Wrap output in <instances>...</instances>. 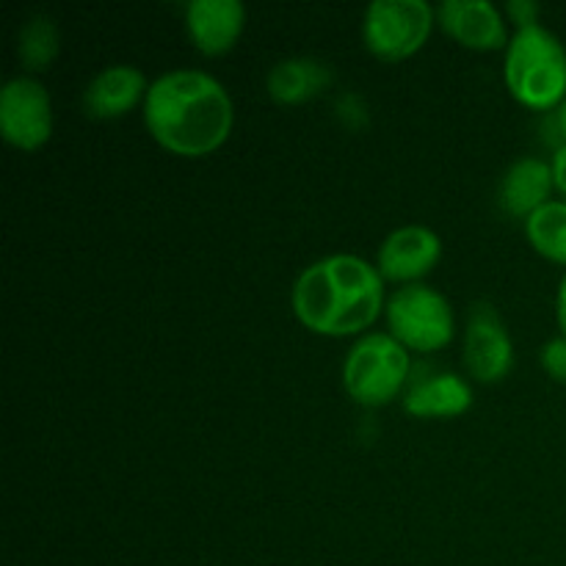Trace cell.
Returning a JSON list of instances; mask_svg holds the SVG:
<instances>
[{
	"label": "cell",
	"instance_id": "cell-8",
	"mask_svg": "<svg viewBox=\"0 0 566 566\" xmlns=\"http://www.w3.org/2000/svg\"><path fill=\"white\" fill-rule=\"evenodd\" d=\"M464 368L484 385H497L514 368V343L501 313L490 302H475L464 329Z\"/></svg>",
	"mask_w": 566,
	"mask_h": 566
},
{
	"label": "cell",
	"instance_id": "cell-17",
	"mask_svg": "<svg viewBox=\"0 0 566 566\" xmlns=\"http://www.w3.org/2000/svg\"><path fill=\"white\" fill-rule=\"evenodd\" d=\"M525 238L539 254L566 265V199H551L525 219Z\"/></svg>",
	"mask_w": 566,
	"mask_h": 566
},
{
	"label": "cell",
	"instance_id": "cell-13",
	"mask_svg": "<svg viewBox=\"0 0 566 566\" xmlns=\"http://www.w3.org/2000/svg\"><path fill=\"white\" fill-rule=\"evenodd\" d=\"M553 188V166L536 155H525L506 169L497 199L509 216L528 219L542 205L551 202Z\"/></svg>",
	"mask_w": 566,
	"mask_h": 566
},
{
	"label": "cell",
	"instance_id": "cell-9",
	"mask_svg": "<svg viewBox=\"0 0 566 566\" xmlns=\"http://www.w3.org/2000/svg\"><path fill=\"white\" fill-rule=\"evenodd\" d=\"M442 258V241L431 227L403 224L381 241L376 252V269L385 280L412 285L429 274Z\"/></svg>",
	"mask_w": 566,
	"mask_h": 566
},
{
	"label": "cell",
	"instance_id": "cell-11",
	"mask_svg": "<svg viewBox=\"0 0 566 566\" xmlns=\"http://www.w3.org/2000/svg\"><path fill=\"white\" fill-rule=\"evenodd\" d=\"M247 25L241 0H191L186 6V28L199 53L221 55L238 42Z\"/></svg>",
	"mask_w": 566,
	"mask_h": 566
},
{
	"label": "cell",
	"instance_id": "cell-3",
	"mask_svg": "<svg viewBox=\"0 0 566 566\" xmlns=\"http://www.w3.org/2000/svg\"><path fill=\"white\" fill-rule=\"evenodd\" d=\"M503 77L514 99L536 111L558 108L566 99V48L542 22L514 31L503 61Z\"/></svg>",
	"mask_w": 566,
	"mask_h": 566
},
{
	"label": "cell",
	"instance_id": "cell-14",
	"mask_svg": "<svg viewBox=\"0 0 566 566\" xmlns=\"http://www.w3.org/2000/svg\"><path fill=\"white\" fill-rule=\"evenodd\" d=\"M470 407H473V387L451 370L415 379L403 396V409L415 418H457Z\"/></svg>",
	"mask_w": 566,
	"mask_h": 566
},
{
	"label": "cell",
	"instance_id": "cell-12",
	"mask_svg": "<svg viewBox=\"0 0 566 566\" xmlns=\"http://www.w3.org/2000/svg\"><path fill=\"white\" fill-rule=\"evenodd\" d=\"M147 88L149 83L138 66L111 64L88 81L83 105H86V114L97 119H116V116H125L138 99L147 97Z\"/></svg>",
	"mask_w": 566,
	"mask_h": 566
},
{
	"label": "cell",
	"instance_id": "cell-7",
	"mask_svg": "<svg viewBox=\"0 0 566 566\" xmlns=\"http://www.w3.org/2000/svg\"><path fill=\"white\" fill-rule=\"evenodd\" d=\"M0 133L17 149H39L53 133V103L36 77L17 75L0 88Z\"/></svg>",
	"mask_w": 566,
	"mask_h": 566
},
{
	"label": "cell",
	"instance_id": "cell-6",
	"mask_svg": "<svg viewBox=\"0 0 566 566\" xmlns=\"http://www.w3.org/2000/svg\"><path fill=\"white\" fill-rule=\"evenodd\" d=\"M437 9L426 0H374L365 9V48L381 61H403L429 39Z\"/></svg>",
	"mask_w": 566,
	"mask_h": 566
},
{
	"label": "cell",
	"instance_id": "cell-15",
	"mask_svg": "<svg viewBox=\"0 0 566 566\" xmlns=\"http://www.w3.org/2000/svg\"><path fill=\"white\" fill-rule=\"evenodd\" d=\"M332 81L329 64L307 55L276 61L265 75V92L280 105H298L324 92Z\"/></svg>",
	"mask_w": 566,
	"mask_h": 566
},
{
	"label": "cell",
	"instance_id": "cell-10",
	"mask_svg": "<svg viewBox=\"0 0 566 566\" xmlns=\"http://www.w3.org/2000/svg\"><path fill=\"white\" fill-rule=\"evenodd\" d=\"M437 20L464 48L501 50L512 42L503 11L492 0H442Z\"/></svg>",
	"mask_w": 566,
	"mask_h": 566
},
{
	"label": "cell",
	"instance_id": "cell-19",
	"mask_svg": "<svg viewBox=\"0 0 566 566\" xmlns=\"http://www.w3.org/2000/svg\"><path fill=\"white\" fill-rule=\"evenodd\" d=\"M506 11H509V17L517 22V28L539 22L536 20V17H539V3H534V0H509Z\"/></svg>",
	"mask_w": 566,
	"mask_h": 566
},
{
	"label": "cell",
	"instance_id": "cell-20",
	"mask_svg": "<svg viewBox=\"0 0 566 566\" xmlns=\"http://www.w3.org/2000/svg\"><path fill=\"white\" fill-rule=\"evenodd\" d=\"M553 186H556L558 193H564L566 197V144L556 149V155H553Z\"/></svg>",
	"mask_w": 566,
	"mask_h": 566
},
{
	"label": "cell",
	"instance_id": "cell-5",
	"mask_svg": "<svg viewBox=\"0 0 566 566\" xmlns=\"http://www.w3.org/2000/svg\"><path fill=\"white\" fill-rule=\"evenodd\" d=\"M390 335L412 352H440L457 335L451 302L437 287L412 282L401 285L385 304Z\"/></svg>",
	"mask_w": 566,
	"mask_h": 566
},
{
	"label": "cell",
	"instance_id": "cell-4",
	"mask_svg": "<svg viewBox=\"0 0 566 566\" xmlns=\"http://www.w3.org/2000/svg\"><path fill=\"white\" fill-rule=\"evenodd\" d=\"M412 359L390 332L357 337L343 363V387L363 407H385L409 381Z\"/></svg>",
	"mask_w": 566,
	"mask_h": 566
},
{
	"label": "cell",
	"instance_id": "cell-18",
	"mask_svg": "<svg viewBox=\"0 0 566 566\" xmlns=\"http://www.w3.org/2000/svg\"><path fill=\"white\" fill-rule=\"evenodd\" d=\"M542 365L556 381H566V337L545 343L542 348Z\"/></svg>",
	"mask_w": 566,
	"mask_h": 566
},
{
	"label": "cell",
	"instance_id": "cell-2",
	"mask_svg": "<svg viewBox=\"0 0 566 566\" xmlns=\"http://www.w3.org/2000/svg\"><path fill=\"white\" fill-rule=\"evenodd\" d=\"M385 276L357 254L315 260L293 282L291 307L315 335L348 337L365 332L385 310Z\"/></svg>",
	"mask_w": 566,
	"mask_h": 566
},
{
	"label": "cell",
	"instance_id": "cell-1",
	"mask_svg": "<svg viewBox=\"0 0 566 566\" xmlns=\"http://www.w3.org/2000/svg\"><path fill=\"white\" fill-rule=\"evenodd\" d=\"M235 108L219 77L205 70H169L155 77L144 97L149 136L182 158H202L230 138Z\"/></svg>",
	"mask_w": 566,
	"mask_h": 566
},
{
	"label": "cell",
	"instance_id": "cell-22",
	"mask_svg": "<svg viewBox=\"0 0 566 566\" xmlns=\"http://www.w3.org/2000/svg\"><path fill=\"white\" fill-rule=\"evenodd\" d=\"M556 127H558V133H562V138L566 142V99L556 108Z\"/></svg>",
	"mask_w": 566,
	"mask_h": 566
},
{
	"label": "cell",
	"instance_id": "cell-21",
	"mask_svg": "<svg viewBox=\"0 0 566 566\" xmlns=\"http://www.w3.org/2000/svg\"><path fill=\"white\" fill-rule=\"evenodd\" d=\"M556 321H558V329L564 332L566 337V274L558 282V293H556Z\"/></svg>",
	"mask_w": 566,
	"mask_h": 566
},
{
	"label": "cell",
	"instance_id": "cell-16",
	"mask_svg": "<svg viewBox=\"0 0 566 566\" xmlns=\"http://www.w3.org/2000/svg\"><path fill=\"white\" fill-rule=\"evenodd\" d=\"M61 50V31L59 22L50 14H36L28 17L20 25V33H17V55H20L22 66L31 72L48 70L55 61Z\"/></svg>",
	"mask_w": 566,
	"mask_h": 566
}]
</instances>
